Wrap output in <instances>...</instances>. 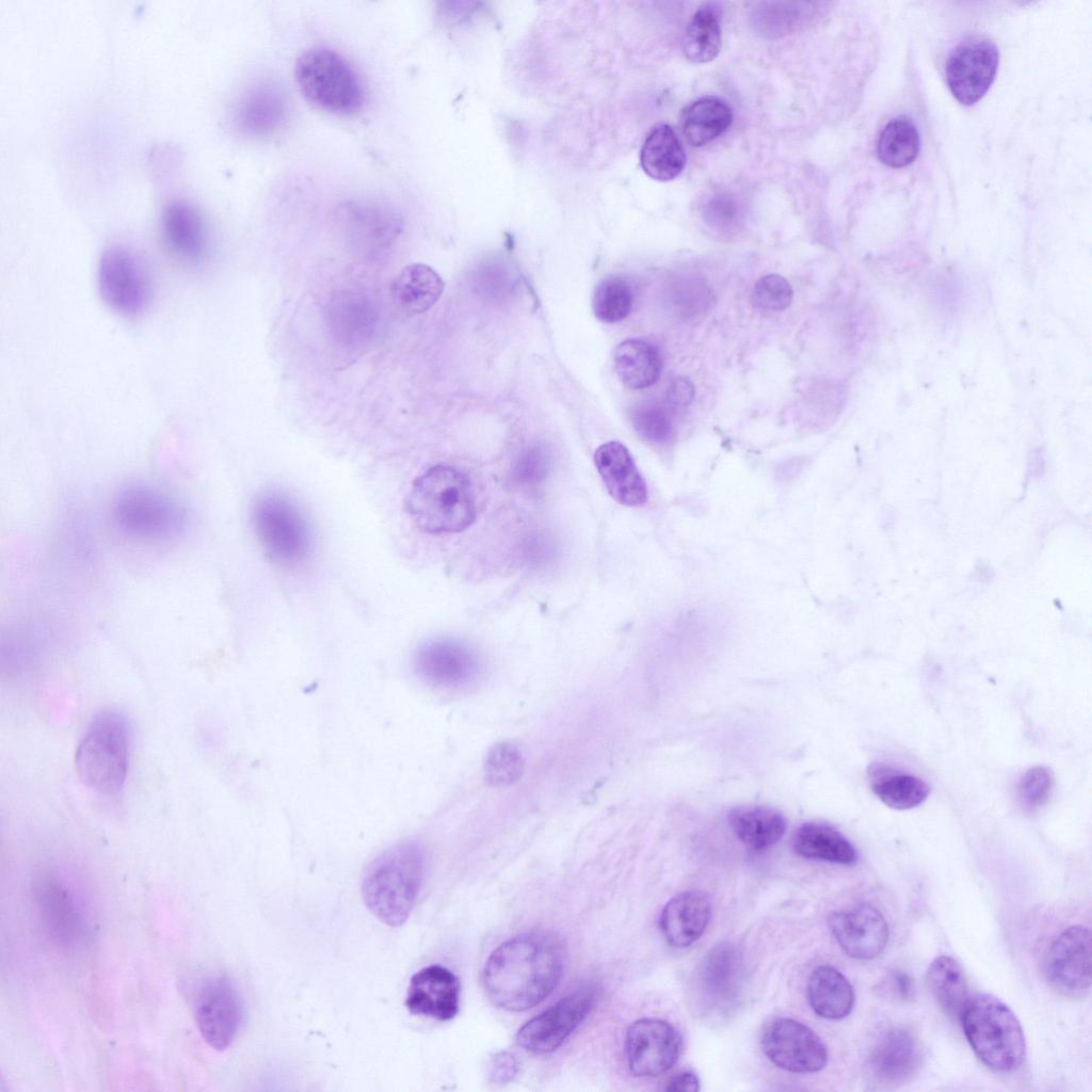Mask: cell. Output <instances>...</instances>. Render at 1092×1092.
<instances>
[{
    "instance_id": "cell-27",
    "label": "cell",
    "mask_w": 1092,
    "mask_h": 1092,
    "mask_svg": "<svg viewBox=\"0 0 1092 1092\" xmlns=\"http://www.w3.org/2000/svg\"><path fill=\"white\" fill-rule=\"evenodd\" d=\"M807 997L814 1012L826 1019L848 1016L855 1000L849 980L830 965L814 969L808 979Z\"/></svg>"
},
{
    "instance_id": "cell-8",
    "label": "cell",
    "mask_w": 1092,
    "mask_h": 1092,
    "mask_svg": "<svg viewBox=\"0 0 1092 1092\" xmlns=\"http://www.w3.org/2000/svg\"><path fill=\"white\" fill-rule=\"evenodd\" d=\"M252 519L256 535L275 562L293 565L304 561L311 549V530L300 507L277 492L260 495Z\"/></svg>"
},
{
    "instance_id": "cell-23",
    "label": "cell",
    "mask_w": 1092,
    "mask_h": 1092,
    "mask_svg": "<svg viewBox=\"0 0 1092 1092\" xmlns=\"http://www.w3.org/2000/svg\"><path fill=\"white\" fill-rule=\"evenodd\" d=\"M164 242L181 260L199 263L208 250V235L199 211L186 200H173L163 210Z\"/></svg>"
},
{
    "instance_id": "cell-31",
    "label": "cell",
    "mask_w": 1092,
    "mask_h": 1092,
    "mask_svg": "<svg viewBox=\"0 0 1092 1092\" xmlns=\"http://www.w3.org/2000/svg\"><path fill=\"white\" fill-rule=\"evenodd\" d=\"M728 822L735 835L755 850L773 846L786 830V821L780 812L759 805L733 808L728 813Z\"/></svg>"
},
{
    "instance_id": "cell-9",
    "label": "cell",
    "mask_w": 1092,
    "mask_h": 1092,
    "mask_svg": "<svg viewBox=\"0 0 1092 1092\" xmlns=\"http://www.w3.org/2000/svg\"><path fill=\"white\" fill-rule=\"evenodd\" d=\"M97 286L105 304L125 317L143 314L154 298L148 266L135 252L123 245L110 246L101 254Z\"/></svg>"
},
{
    "instance_id": "cell-32",
    "label": "cell",
    "mask_w": 1092,
    "mask_h": 1092,
    "mask_svg": "<svg viewBox=\"0 0 1092 1092\" xmlns=\"http://www.w3.org/2000/svg\"><path fill=\"white\" fill-rule=\"evenodd\" d=\"M614 367L622 383L631 389H644L654 385L661 373L662 360L659 351L642 339H626L613 354Z\"/></svg>"
},
{
    "instance_id": "cell-22",
    "label": "cell",
    "mask_w": 1092,
    "mask_h": 1092,
    "mask_svg": "<svg viewBox=\"0 0 1092 1092\" xmlns=\"http://www.w3.org/2000/svg\"><path fill=\"white\" fill-rule=\"evenodd\" d=\"M594 462L608 493L614 500L629 507L640 505L646 501V483L623 444H603L595 451Z\"/></svg>"
},
{
    "instance_id": "cell-35",
    "label": "cell",
    "mask_w": 1092,
    "mask_h": 1092,
    "mask_svg": "<svg viewBox=\"0 0 1092 1092\" xmlns=\"http://www.w3.org/2000/svg\"><path fill=\"white\" fill-rule=\"evenodd\" d=\"M919 151V134L916 126L906 117L889 121L879 134L877 155L881 162L890 167H902L912 163Z\"/></svg>"
},
{
    "instance_id": "cell-28",
    "label": "cell",
    "mask_w": 1092,
    "mask_h": 1092,
    "mask_svg": "<svg viewBox=\"0 0 1092 1092\" xmlns=\"http://www.w3.org/2000/svg\"><path fill=\"white\" fill-rule=\"evenodd\" d=\"M794 852L809 860L851 865L856 861L852 844L835 828L820 822L800 825L792 837Z\"/></svg>"
},
{
    "instance_id": "cell-14",
    "label": "cell",
    "mask_w": 1092,
    "mask_h": 1092,
    "mask_svg": "<svg viewBox=\"0 0 1092 1092\" xmlns=\"http://www.w3.org/2000/svg\"><path fill=\"white\" fill-rule=\"evenodd\" d=\"M33 898L47 936L63 948H74L84 937L86 922L76 893L63 881L46 876L36 881Z\"/></svg>"
},
{
    "instance_id": "cell-17",
    "label": "cell",
    "mask_w": 1092,
    "mask_h": 1092,
    "mask_svg": "<svg viewBox=\"0 0 1092 1092\" xmlns=\"http://www.w3.org/2000/svg\"><path fill=\"white\" fill-rule=\"evenodd\" d=\"M829 925L839 946L854 959H873L888 943V925L881 912L869 903L832 913Z\"/></svg>"
},
{
    "instance_id": "cell-13",
    "label": "cell",
    "mask_w": 1092,
    "mask_h": 1092,
    "mask_svg": "<svg viewBox=\"0 0 1092 1092\" xmlns=\"http://www.w3.org/2000/svg\"><path fill=\"white\" fill-rule=\"evenodd\" d=\"M765 1055L778 1067L793 1073H815L828 1062L823 1041L806 1025L787 1017L769 1023L761 1035Z\"/></svg>"
},
{
    "instance_id": "cell-5",
    "label": "cell",
    "mask_w": 1092,
    "mask_h": 1092,
    "mask_svg": "<svg viewBox=\"0 0 1092 1092\" xmlns=\"http://www.w3.org/2000/svg\"><path fill=\"white\" fill-rule=\"evenodd\" d=\"M959 1019L963 1033L977 1055L996 1072H1012L1026 1058V1040L1014 1012L999 998L986 993L969 996Z\"/></svg>"
},
{
    "instance_id": "cell-10",
    "label": "cell",
    "mask_w": 1092,
    "mask_h": 1092,
    "mask_svg": "<svg viewBox=\"0 0 1092 1092\" xmlns=\"http://www.w3.org/2000/svg\"><path fill=\"white\" fill-rule=\"evenodd\" d=\"M595 999L594 986L578 989L527 1022L517 1032V1043L533 1054L555 1051L588 1016Z\"/></svg>"
},
{
    "instance_id": "cell-20",
    "label": "cell",
    "mask_w": 1092,
    "mask_h": 1092,
    "mask_svg": "<svg viewBox=\"0 0 1092 1092\" xmlns=\"http://www.w3.org/2000/svg\"><path fill=\"white\" fill-rule=\"evenodd\" d=\"M697 981L705 1005L717 1010L730 1007L743 981L742 957L736 946L720 943L711 948L703 959Z\"/></svg>"
},
{
    "instance_id": "cell-21",
    "label": "cell",
    "mask_w": 1092,
    "mask_h": 1092,
    "mask_svg": "<svg viewBox=\"0 0 1092 1092\" xmlns=\"http://www.w3.org/2000/svg\"><path fill=\"white\" fill-rule=\"evenodd\" d=\"M922 1059L917 1038L904 1028H890L876 1042L869 1058L874 1077L885 1085L897 1086L909 1080Z\"/></svg>"
},
{
    "instance_id": "cell-38",
    "label": "cell",
    "mask_w": 1092,
    "mask_h": 1092,
    "mask_svg": "<svg viewBox=\"0 0 1092 1092\" xmlns=\"http://www.w3.org/2000/svg\"><path fill=\"white\" fill-rule=\"evenodd\" d=\"M802 3L764 2L755 10V27L765 36L778 37L794 30L803 20Z\"/></svg>"
},
{
    "instance_id": "cell-18",
    "label": "cell",
    "mask_w": 1092,
    "mask_h": 1092,
    "mask_svg": "<svg viewBox=\"0 0 1092 1092\" xmlns=\"http://www.w3.org/2000/svg\"><path fill=\"white\" fill-rule=\"evenodd\" d=\"M415 672L424 680L440 687H460L476 677L479 661L465 644L450 639L431 640L422 644L414 657Z\"/></svg>"
},
{
    "instance_id": "cell-36",
    "label": "cell",
    "mask_w": 1092,
    "mask_h": 1092,
    "mask_svg": "<svg viewBox=\"0 0 1092 1092\" xmlns=\"http://www.w3.org/2000/svg\"><path fill=\"white\" fill-rule=\"evenodd\" d=\"M633 295L629 284L617 275L601 279L593 293L594 316L601 322L615 323L624 320L632 308Z\"/></svg>"
},
{
    "instance_id": "cell-47",
    "label": "cell",
    "mask_w": 1092,
    "mask_h": 1092,
    "mask_svg": "<svg viewBox=\"0 0 1092 1092\" xmlns=\"http://www.w3.org/2000/svg\"><path fill=\"white\" fill-rule=\"evenodd\" d=\"M693 396L692 384L685 379L677 380L670 388L669 401L673 406H686L692 401Z\"/></svg>"
},
{
    "instance_id": "cell-1",
    "label": "cell",
    "mask_w": 1092,
    "mask_h": 1092,
    "mask_svg": "<svg viewBox=\"0 0 1092 1092\" xmlns=\"http://www.w3.org/2000/svg\"><path fill=\"white\" fill-rule=\"evenodd\" d=\"M561 941L549 932H528L501 944L488 957L483 984L489 999L508 1011H525L558 985L564 967Z\"/></svg>"
},
{
    "instance_id": "cell-44",
    "label": "cell",
    "mask_w": 1092,
    "mask_h": 1092,
    "mask_svg": "<svg viewBox=\"0 0 1092 1092\" xmlns=\"http://www.w3.org/2000/svg\"><path fill=\"white\" fill-rule=\"evenodd\" d=\"M518 1072L516 1058L508 1051L495 1054L488 1063V1076L492 1082L503 1085L511 1081Z\"/></svg>"
},
{
    "instance_id": "cell-3",
    "label": "cell",
    "mask_w": 1092,
    "mask_h": 1092,
    "mask_svg": "<svg viewBox=\"0 0 1092 1092\" xmlns=\"http://www.w3.org/2000/svg\"><path fill=\"white\" fill-rule=\"evenodd\" d=\"M405 508L416 526L429 533L462 531L477 516L469 479L446 465L433 466L415 480Z\"/></svg>"
},
{
    "instance_id": "cell-43",
    "label": "cell",
    "mask_w": 1092,
    "mask_h": 1092,
    "mask_svg": "<svg viewBox=\"0 0 1092 1092\" xmlns=\"http://www.w3.org/2000/svg\"><path fill=\"white\" fill-rule=\"evenodd\" d=\"M548 469L547 453L541 447L532 446L520 452L515 460L512 478L518 485L533 487L545 480Z\"/></svg>"
},
{
    "instance_id": "cell-42",
    "label": "cell",
    "mask_w": 1092,
    "mask_h": 1092,
    "mask_svg": "<svg viewBox=\"0 0 1092 1092\" xmlns=\"http://www.w3.org/2000/svg\"><path fill=\"white\" fill-rule=\"evenodd\" d=\"M792 294L790 284L783 276L770 274L757 280L752 298L761 309L781 311L790 305Z\"/></svg>"
},
{
    "instance_id": "cell-24",
    "label": "cell",
    "mask_w": 1092,
    "mask_h": 1092,
    "mask_svg": "<svg viewBox=\"0 0 1092 1092\" xmlns=\"http://www.w3.org/2000/svg\"><path fill=\"white\" fill-rule=\"evenodd\" d=\"M710 919V903L698 892H685L673 897L663 908L660 929L669 944L687 947L705 932Z\"/></svg>"
},
{
    "instance_id": "cell-45",
    "label": "cell",
    "mask_w": 1092,
    "mask_h": 1092,
    "mask_svg": "<svg viewBox=\"0 0 1092 1092\" xmlns=\"http://www.w3.org/2000/svg\"><path fill=\"white\" fill-rule=\"evenodd\" d=\"M881 990L893 999L901 1001L910 1000L914 993L911 978L898 969L887 973L881 983Z\"/></svg>"
},
{
    "instance_id": "cell-39",
    "label": "cell",
    "mask_w": 1092,
    "mask_h": 1092,
    "mask_svg": "<svg viewBox=\"0 0 1092 1092\" xmlns=\"http://www.w3.org/2000/svg\"><path fill=\"white\" fill-rule=\"evenodd\" d=\"M631 421L637 433L646 441L667 444L674 436V423L668 410L657 403L646 402L635 407Z\"/></svg>"
},
{
    "instance_id": "cell-7",
    "label": "cell",
    "mask_w": 1092,
    "mask_h": 1092,
    "mask_svg": "<svg viewBox=\"0 0 1092 1092\" xmlns=\"http://www.w3.org/2000/svg\"><path fill=\"white\" fill-rule=\"evenodd\" d=\"M113 518L127 535L146 541H164L180 535L188 516L170 494L144 483L123 487L113 503Z\"/></svg>"
},
{
    "instance_id": "cell-37",
    "label": "cell",
    "mask_w": 1092,
    "mask_h": 1092,
    "mask_svg": "<svg viewBox=\"0 0 1092 1092\" xmlns=\"http://www.w3.org/2000/svg\"><path fill=\"white\" fill-rule=\"evenodd\" d=\"M525 770L520 751L510 742L492 746L485 757L484 775L493 787H508L518 782Z\"/></svg>"
},
{
    "instance_id": "cell-26",
    "label": "cell",
    "mask_w": 1092,
    "mask_h": 1092,
    "mask_svg": "<svg viewBox=\"0 0 1092 1092\" xmlns=\"http://www.w3.org/2000/svg\"><path fill=\"white\" fill-rule=\"evenodd\" d=\"M686 162L685 148L674 129L668 124L655 125L640 150L643 172L657 181H670L681 174Z\"/></svg>"
},
{
    "instance_id": "cell-34",
    "label": "cell",
    "mask_w": 1092,
    "mask_h": 1092,
    "mask_svg": "<svg viewBox=\"0 0 1092 1092\" xmlns=\"http://www.w3.org/2000/svg\"><path fill=\"white\" fill-rule=\"evenodd\" d=\"M721 49V26L717 9L703 4L693 15L682 38L686 59L695 64L714 60Z\"/></svg>"
},
{
    "instance_id": "cell-40",
    "label": "cell",
    "mask_w": 1092,
    "mask_h": 1092,
    "mask_svg": "<svg viewBox=\"0 0 1092 1092\" xmlns=\"http://www.w3.org/2000/svg\"><path fill=\"white\" fill-rule=\"evenodd\" d=\"M1053 788V772L1044 766L1031 767L1018 782L1019 802L1026 810L1035 812L1048 802Z\"/></svg>"
},
{
    "instance_id": "cell-15",
    "label": "cell",
    "mask_w": 1092,
    "mask_h": 1092,
    "mask_svg": "<svg viewBox=\"0 0 1092 1092\" xmlns=\"http://www.w3.org/2000/svg\"><path fill=\"white\" fill-rule=\"evenodd\" d=\"M1050 986L1064 996L1082 997L1091 986V932L1082 925L1065 929L1051 944L1044 963Z\"/></svg>"
},
{
    "instance_id": "cell-25",
    "label": "cell",
    "mask_w": 1092,
    "mask_h": 1092,
    "mask_svg": "<svg viewBox=\"0 0 1092 1092\" xmlns=\"http://www.w3.org/2000/svg\"><path fill=\"white\" fill-rule=\"evenodd\" d=\"M444 280L430 266L412 263L404 267L391 284V296L397 307L407 316L428 311L439 300Z\"/></svg>"
},
{
    "instance_id": "cell-33",
    "label": "cell",
    "mask_w": 1092,
    "mask_h": 1092,
    "mask_svg": "<svg viewBox=\"0 0 1092 1092\" xmlns=\"http://www.w3.org/2000/svg\"><path fill=\"white\" fill-rule=\"evenodd\" d=\"M926 980L938 1005L951 1016L959 1018L969 998L965 974L952 957H936L929 965Z\"/></svg>"
},
{
    "instance_id": "cell-12",
    "label": "cell",
    "mask_w": 1092,
    "mask_h": 1092,
    "mask_svg": "<svg viewBox=\"0 0 1092 1092\" xmlns=\"http://www.w3.org/2000/svg\"><path fill=\"white\" fill-rule=\"evenodd\" d=\"M998 49L985 37H968L950 52L946 79L954 98L965 106L980 100L992 85L998 67Z\"/></svg>"
},
{
    "instance_id": "cell-30",
    "label": "cell",
    "mask_w": 1092,
    "mask_h": 1092,
    "mask_svg": "<svg viewBox=\"0 0 1092 1092\" xmlns=\"http://www.w3.org/2000/svg\"><path fill=\"white\" fill-rule=\"evenodd\" d=\"M733 112L726 101L707 96L688 105L680 115L686 141L695 147L708 144L729 128Z\"/></svg>"
},
{
    "instance_id": "cell-41",
    "label": "cell",
    "mask_w": 1092,
    "mask_h": 1092,
    "mask_svg": "<svg viewBox=\"0 0 1092 1092\" xmlns=\"http://www.w3.org/2000/svg\"><path fill=\"white\" fill-rule=\"evenodd\" d=\"M703 219L709 229L718 235L728 236L738 228L740 212L732 197L718 193L704 204Z\"/></svg>"
},
{
    "instance_id": "cell-29",
    "label": "cell",
    "mask_w": 1092,
    "mask_h": 1092,
    "mask_svg": "<svg viewBox=\"0 0 1092 1092\" xmlns=\"http://www.w3.org/2000/svg\"><path fill=\"white\" fill-rule=\"evenodd\" d=\"M868 777L873 793L888 807L906 810L921 805L930 793L929 786L919 777L884 764H872Z\"/></svg>"
},
{
    "instance_id": "cell-4",
    "label": "cell",
    "mask_w": 1092,
    "mask_h": 1092,
    "mask_svg": "<svg viewBox=\"0 0 1092 1092\" xmlns=\"http://www.w3.org/2000/svg\"><path fill=\"white\" fill-rule=\"evenodd\" d=\"M130 727L115 708L97 712L81 737L75 765L81 782L102 794L118 793L129 767Z\"/></svg>"
},
{
    "instance_id": "cell-46",
    "label": "cell",
    "mask_w": 1092,
    "mask_h": 1092,
    "mask_svg": "<svg viewBox=\"0 0 1092 1092\" xmlns=\"http://www.w3.org/2000/svg\"><path fill=\"white\" fill-rule=\"evenodd\" d=\"M663 1089L668 1092H696L700 1090V1079L691 1071H681L671 1076Z\"/></svg>"
},
{
    "instance_id": "cell-2",
    "label": "cell",
    "mask_w": 1092,
    "mask_h": 1092,
    "mask_svg": "<svg viewBox=\"0 0 1092 1092\" xmlns=\"http://www.w3.org/2000/svg\"><path fill=\"white\" fill-rule=\"evenodd\" d=\"M425 871L422 847L400 841L382 852L366 868L362 895L368 910L383 924L400 927L408 918Z\"/></svg>"
},
{
    "instance_id": "cell-11",
    "label": "cell",
    "mask_w": 1092,
    "mask_h": 1092,
    "mask_svg": "<svg viewBox=\"0 0 1092 1092\" xmlns=\"http://www.w3.org/2000/svg\"><path fill=\"white\" fill-rule=\"evenodd\" d=\"M194 1015L199 1034L211 1048L222 1051L231 1045L241 1026L243 1007L229 977H212L202 985Z\"/></svg>"
},
{
    "instance_id": "cell-16",
    "label": "cell",
    "mask_w": 1092,
    "mask_h": 1092,
    "mask_svg": "<svg viewBox=\"0 0 1092 1092\" xmlns=\"http://www.w3.org/2000/svg\"><path fill=\"white\" fill-rule=\"evenodd\" d=\"M625 1048L631 1074L655 1077L668 1072L677 1062L681 1040L670 1023L642 1018L628 1028Z\"/></svg>"
},
{
    "instance_id": "cell-6",
    "label": "cell",
    "mask_w": 1092,
    "mask_h": 1092,
    "mask_svg": "<svg viewBox=\"0 0 1092 1092\" xmlns=\"http://www.w3.org/2000/svg\"><path fill=\"white\" fill-rule=\"evenodd\" d=\"M294 76L303 96L324 111L348 115L363 106L364 92L355 71L332 49L317 47L303 52Z\"/></svg>"
},
{
    "instance_id": "cell-19",
    "label": "cell",
    "mask_w": 1092,
    "mask_h": 1092,
    "mask_svg": "<svg viewBox=\"0 0 1092 1092\" xmlns=\"http://www.w3.org/2000/svg\"><path fill=\"white\" fill-rule=\"evenodd\" d=\"M459 1002L460 982L447 967L430 965L412 976L405 999L410 1013L449 1021L456 1015Z\"/></svg>"
}]
</instances>
